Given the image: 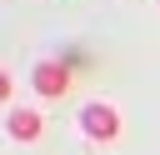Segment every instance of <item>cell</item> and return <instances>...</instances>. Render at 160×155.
<instances>
[{
	"mask_svg": "<svg viewBox=\"0 0 160 155\" xmlns=\"http://www.w3.org/2000/svg\"><path fill=\"white\" fill-rule=\"evenodd\" d=\"M30 80H35V90H40V95L60 100V95L70 90V60H40Z\"/></svg>",
	"mask_w": 160,
	"mask_h": 155,
	"instance_id": "obj_1",
	"label": "cell"
},
{
	"mask_svg": "<svg viewBox=\"0 0 160 155\" xmlns=\"http://www.w3.org/2000/svg\"><path fill=\"white\" fill-rule=\"evenodd\" d=\"M80 130H85L90 140H115V135H120V115H115L110 105H100V100H95V105H85V110H80Z\"/></svg>",
	"mask_w": 160,
	"mask_h": 155,
	"instance_id": "obj_2",
	"label": "cell"
},
{
	"mask_svg": "<svg viewBox=\"0 0 160 155\" xmlns=\"http://www.w3.org/2000/svg\"><path fill=\"white\" fill-rule=\"evenodd\" d=\"M5 130H10L15 140H40V130H45V125H40V115H35V110H10Z\"/></svg>",
	"mask_w": 160,
	"mask_h": 155,
	"instance_id": "obj_3",
	"label": "cell"
},
{
	"mask_svg": "<svg viewBox=\"0 0 160 155\" xmlns=\"http://www.w3.org/2000/svg\"><path fill=\"white\" fill-rule=\"evenodd\" d=\"M5 100H10V75L0 70V105H5Z\"/></svg>",
	"mask_w": 160,
	"mask_h": 155,
	"instance_id": "obj_4",
	"label": "cell"
}]
</instances>
